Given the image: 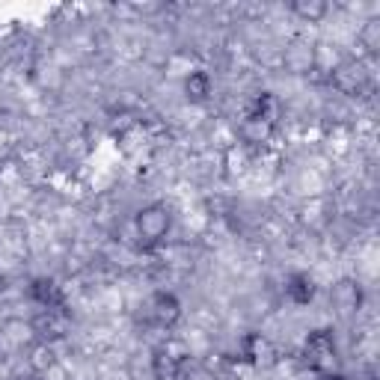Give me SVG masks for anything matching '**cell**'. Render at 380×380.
I'll return each mask as SVG.
<instances>
[{
    "mask_svg": "<svg viewBox=\"0 0 380 380\" xmlns=\"http://www.w3.org/2000/svg\"><path fill=\"white\" fill-rule=\"evenodd\" d=\"M185 92H188L190 102H205L211 95V77L205 72H190L185 77Z\"/></svg>",
    "mask_w": 380,
    "mask_h": 380,
    "instance_id": "1",
    "label": "cell"
},
{
    "mask_svg": "<svg viewBox=\"0 0 380 380\" xmlns=\"http://www.w3.org/2000/svg\"><path fill=\"white\" fill-rule=\"evenodd\" d=\"M167 217H163V214L161 211H146L143 214V217H140V232L143 235H152V238H158V235H163V229H167Z\"/></svg>",
    "mask_w": 380,
    "mask_h": 380,
    "instance_id": "2",
    "label": "cell"
},
{
    "mask_svg": "<svg viewBox=\"0 0 380 380\" xmlns=\"http://www.w3.org/2000/svg\"><path fill=\"white\" fill-rule=\"evenodd\" d=\"M294 9L300 15H306V18H321V15L327 12V4H297Z\"/></svg>",
    "mask_w": 380,
    "mask_h": 380,
    "instance_id": "3",
    "label": "cell"
}]
</instances>
